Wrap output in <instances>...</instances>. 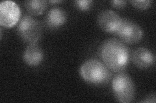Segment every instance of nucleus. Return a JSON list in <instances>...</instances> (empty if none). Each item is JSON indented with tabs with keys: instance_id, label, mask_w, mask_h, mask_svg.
I'll return each instance as SVG.
<instances>
[{
	"instance_id": "obj_2",
	"label": "nucleus",
	"mask_w": 156,
	"mask_h": 103,
	"mask_svg": "<svg viewBox=\"0 0 156 103\" xmlns=\"http://www.w3.org/2000/svg\"><path fill=\"white\" fill-rule=\"evenodd\" d=\"M80 73L83 79L93 85L107 84L112 76L111 70L104 63L96 59H90L83 63Z\"/></svg>"
},
{
	"instance_id": "obj_12",
	"label": "nucleus",
	"mask_w": 156,
	"mask_h": 103,
	"mask_svg": "<svg viewBox=\"0 0 156 103\" xmlns=\"http://www.w3.org/2000/svg\"><path fill=\"white\" fill-rule=\"evenodd\" d=\"M130 3L136 8L145 10L151 7L153 2L150 0H134V1H131Z\"/></svg>"
},
{
	"instance_id": "obj_5",
	"label": "nucleus",
	"mask_w": 156,
	"mask_h": 103,
	"mask_svg": "<svg viewBox=\"0 0 156 103\" xmlns=\"http://www.w3.org/2000/svg\"><path fill=\"white\" fill-rule=\"evenodd\" d=\"M121 41L129 44L139 43L143 37V31L137 23L129 19L122 18L116 34Z\"/></svg>"
},
{
	"instance_id": "obj_3",
	"label": "nucleus",
	"mask_w": 156,
	"mask_h": 103,
	"mask_svg": "<svg viewBox=\"0 0 156 103\" xmlns=\"http://www.w3.org/2000/svg\"><path fill=\"white\" fill-rule=\"evenodd\" d=\"M112 92L116 99L122 103L132 102L135 95V86L126 73L117 72L112 80Z\"/></svg>"
},
{
	"instance_id": "obj_8",
	"label": "nucleus",
	"mask_w": 156,
	"mask_h": 103,
	"mask_svg": "<svg viewBox=\"0 0 156 103\" xmlns=\"http://www.w3.org/2000/svg\"><path fill=\"white\" fill-rule=\"evenodd\" d=\"M131 61L140 69H147L155 63L154 53L144 47L136 49L131 55Z\"/></svg>"
},
{
	"instance_id": "obj_13",
	"label": "nucleus",
	"mask_w": 156,
	"mask_h": 103,
	"mask_svg": "<svg viewBox=\"0 0 156 103\" xmlns=\"http://www.w3.org/2000/svg\"><path fill=\"white\" fill-rule=\"evenodd\" d=\"M92 1L91 0H77L75 2L76 5L82 11H87L92 7Z\"/></svg>"
},
{
	"instance_id": "obj_9",
	"label": "nucleus",
	"mask_w": 156,
	"mask_h": 103,
	"mask_svg": "<svg viewBox=\"0 0 156 103\" xmlns=\"http://www.w3.org/2000/svg\"><path fill=\"white\" fill-rule=\"evenodd\" d=\"M44 59V52L37 43L29 44L23 53V60L27 65L36 66L40 65Z\"/></svg>"
},
{
	"instance_id": "obj_4",
	"label": "nucleus",
	"mask_w": 156,
	"mask_h": 103,
	"mask_svg": "<svg viewBox=\"0 0 156 103\" xmlns=\"http://www.w3.org/2000/svg\"><path fill=\"white\" fill-rule=\"evenodd\" d=\"M17 32L22 40L28 44L37 43L42 34V26L38 20L31 16H23L19 21Z\"/></svg>"
},
{
	"instance_id": "obj_16",
	"label": "nucleus",
	"mask_w": 156,
	"mask_h": 103,
	"mask_svg": "<svg viewBox=\"0 0 156 103\" xmlns=\"http://www.w3.org/2000/svg\"><path fill=\"white\" fill-rule=\"evenodd\" d=\"M50 3H61V2H62V1H58V0H56V1H50L49 2Z\"/></svg>"
},
{
	"instance_id": "obj_14",
	"label": "nucleus",
	"mask_w": 156,
	"mask_h": 103,
	"mask_svg": "<svg viewBox=\"0 0 156 103\" xmlns=\"http://www.w3.org/2000/svg\"><path fill=\"white\" fill-rule=\"evenodd\" d=\"M111 3L112 6L118 9L125 7L127 4V2L124 1V0H113Z\"/></svg>"
},
{
	"instance_id": "obj_11",
	"label": "nucleus",
	"mask_w": 156,
	"mask_h": 103,
	"mask_svg": "<svg viewBox=\"0 0 156 103\" xmlns=\"http://www.w3.org/2000/svg\"><path fill=\"white\" fill-rule=\"evenodd\" d=\"M25 7L31 15L38 16L45 11L47 2L44 0H29L25 2Z\"/></svg>"
},
{
	"instance_id": "obj_6",
	"label": "nucleus",
	"mask_w": 156,
	"mask_h": 103,
	"mask_svg": "<svg viewBox=\"0 0 156 103\" xmlns=\"http://www.w3.org/2000/svg\"><path fill=\"white\" fill-rule=\"evenodd\" d=\"M21 11L18 5L12 1H4L0 3V24L11 28L20 20Z\"/></svg>"
},
{
	"instance_id": "obj_15",
	"label": "nucleus",
	"mask_w": 156,
	"mask_h": 103,
	"mask_svg": "<svg viewBox=\"0 0 156 103\" xmlns=\"http://www.w3.org/2000/svg\"><path fill=\"white\" fill-rule=\"evenodd\" d=\"M156 101L155 100V94L154 93L150 94L146 96L143 101H141V102L144 103H155Z\"/></svg>"
},
{
	"instance_id": "obj_10",
	"label": "nucleus",
	"mask_w": 156,
	"mask_h": 103,
	"mask_svg": "<svg viewBox=\"0 0 156 103\" xmlns=\"http://www.w3.org/2000/svg\"><path fill=\"white\" fill-rule=\"evenodd\" d=\"M66 19V14L64 10L59 7H53L47 14L46 23L49 28L55 29L63 25Z\"/></svg>"
},
{
	"instance_id": "obj_1",
	"label": "nucleus",
	"mask_w": 156,
	"mask_h": 103,
	"mask_svg": "<svg viewBox=\"0 0 156 103\" xmlns=\"http://www.w3.org/2000/svg\"><path fill=\"white\" fill-rule=\"evenodd\" d=\"M100 56L104 65L114 72H120L128 66L129 50L125 44L116 38L104 41L100 47Z\"/></svg>"
},
{
	"instance_id": "obj_7",
	"label": "nucleus",
	"mask_w": 156,
	"mask_h": 103,
	"mask_svg": "<svg viewBox=\"0 0 156 103\" xmlns=\"http://www.w3.org/2000/svg\"><path fill=\"white\" fill-rule=\"evenodd\" d=\"M122 18L114 11L106 9L102 11L97 17V23L98 26L104 31L116 34L120 25Z\"/></svg>"
}]
</instances>
